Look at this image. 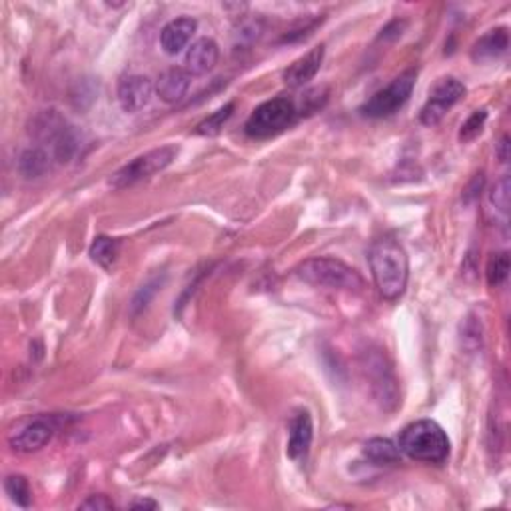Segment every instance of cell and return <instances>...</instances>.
<instances>
[{
	"label": "cell",
	"mask_w": 511,
	"mask_h": 511,
	"mask_svg": "<svg viewBox=\"0 0 511 511\" xmlns=\"http://www.w3.org/2000/svg\"><path fill=\"white\" fill-rule=\"evenodd\" d=\"M368 262L376 288L380 290L383 300L394 302L404 296L407 278H410V262L402 244L391 236L377 238L369 246Z\"/></svg>",
	"instance_id": "obj_1"
},
{
	"label": "cell",
	"mask_w": 511,
	"mask_h": 511,
	"mask_svg": "<svg viewBox=\"0 0 511 511\" xmlns=\"http://www.w3.org/2000/svg\"><path fill=\"white\" fill-rule=\"evenodd\" d=\"M407 458L426 463H444L450 458V437L434 420H420L404 428L398 442Z\"/></svg>",
	"instance_id": "obj_2"
},
{
	"label": "cell",
	"mask_w": 511,
	"mask_h": 511,
	"mask_svg": "<svg viewBox=\"0 0 511 511\" xmlns=\"http://www.w3.org/2000/svg\"><path fill=\"white\" fill-rule=\"evenodd\" d=\"M302 110L296 106V102L288 97H278L266 100L258 106L244 124L246 135L254 140H266L282 135L290 126H294L300 118Z\"/></svg>",
	"instance_id": "obj_3"
},
{
	"label": "cell",
	"mask_w": 511,
	"mask_h": 511,
	"mask_svg": "<svg viewBox=\"0 0 511 511\" xmlns=\"http://www.w3.org/2000/svg\"><path fill=\"white\" fill-rule=\"evenodd\" d=\"M361 372L372 390V396L383 412H394L399 404V386L391 361L380 348H368L361 353Z\"/></svg>",
	"instance_id": "obj_4"
},
{
	"label": "cell",
	"mask_w": 511,
	"mask_h": 511,
	"mask_svg": "<svg viewBox=\"0 0 511 511\" xmlns=\"http://www.w3.org/2000/svg\"><path fill=\"white\" fill-rule=\"evenodd\" d=\"M296 276L304 280L306 284L329 288V290H348V292H360L364 288V280L352 266L344 264L334 258H312L296 268Z\"/></svg>",
	"instance_id": "obj_5"
},
{
	"label": "cell",
	"mask_w": 511,
	"mask_h": 511,
	"mask_svg": "<svg viewBox=\"0 0 511 511\" xmlns=\"http://www.w3.org/2000/svg\"><path fill=\"white\" fill-rule=\"evenodd\" d=\"M30 132H33L38 143L50 144L52 159H57L58 162L73 160V156L78 152L81 138H78L74 126H70L54 110H46V112L38 114L33 120Z\"/></svg>",
	"instance_id": "obj_6"
},
{
	"label": "cell",
	"mask_w": 511,
	"mask_h": 511,
	"mask_svg": "<svg viewBox=\"0 0 511 511\" xmlns=\"http://www.w3.org/2000/svg\"><path fill=\"white\" fill-rule=\"evenodd\" d=\"M176 154H178L176 146L154 148V151L138 156V159H135L118 172H114L112 178L108 180V186L114 188V190H124V188H130L138 182H143V180L159 174V172L162 170H166L170 164L174 162Z\"/></svg>",
	"instance_id": "obj_7"
},
{
	"label": "cell",
	"mask_w": 511,
	"mask_h": 511,
	"mask_svg": "<svg viewBox=\"0 0 511 511\" xmlns=\"http://www.w3.org/2000/svg\"><path fill=\"white\" fill-rule=\"evenodd\" d=\"M415 78H418L415 70H406L404 74L394 78L386 89L377 90L374 97L360 108V112L368 118H388L391 114H396L398 110H402L406 106V102L410 100L415 86Z\"/></svg>",
	"instance_id": "obj_8"
},
{
	"label": "cell",
	"mask_w": 511,
	"mask_h": 511,
	"mask_svg": "<svg viewBox=\"0 0 511 511\" xmlns=\"http://www.w3.org/2000/svg\"><path fill=\"white\" fill-rule=\"evenodd\" d=\"M463 97H466V86L460 81H455V78H444V81H439L422 108V124L436 126Z\"/></svg>",
	"instance_id": "obj_9"
},
{
	"label": "cell",
	"mask_w": 511,
	"mask_h": 511,
	"mask_svg": "<svg viewBox=\"0 0 511 511\" xmlns=\"http://www.w3.org/2000/svg\"><path fill=\"white\" fill-rule=\"evenodd\" d=\"M52 418H35L27 422L19 431H14L9 439V445L19 453H33L43 450L54 437Z\"/></svg>",
	"instance_id": "obj_10"
},
{
	"label": "cell",
	"mask_w": 511,
	"mask_h": 511,
	"mask_svg": "<svg viewBox=\"0 0 511 511\" xmlns=\"http://www.w3.org/2000/svg\"><path fill=\"white\" fill-rule=\"evenodd\" d=\"M314 439V423L312 415L308 410H300L294 414V418L290 420L288 428V458L296 463H304L308 460L310 447Z\"/></svg>",
	"instance_id": "obj_11"
},
{
	"label": "cell",
	"mask_w": 511,
	"mask_h": 511,
	"mask_svg": "<svg viewBox=\"0 0 511 511\" xmlns=\"http://www.w3.org/2000/svg\"><path fill=\"white\" fill-rule=\"evenodd\" d=\"M152 82L151 78H146L143 74H130L124 76L120 82H118V102L124 112L136 114L148 106V102L152 98Z\"/></svg>",
	"instance_id": "obj_12"
},
{
	"label": "cell",
	"mask_w": 511,
	"mask_h": 511,
	"mask_svg": "<svg viewBox=\"0 0 511 511\" xmlns=\"http://www.w3.org/2000/svg\"><path fill=\"white\" fill-rule=\"evenodd\" d=\"M324 54H326L324 44H320L314 46L310 52L304 54V57L294 60L284 73L286 86H290V89H302V86L314 81V76L320 73L321 62H324Z\"/></svg>",
	"instance_id": "obj_13"
},
{
	"label": "cell",
	"mask_w": 511,
	"mask_h": 511,
	"mask_svg": "<svg viewBox=\"0 0 511 511\" xmlns=\"http://www.w3.org/2000/svg\"><path fill=\"white\" fill-rule=\"evenodd\" d=\"M196 28H198V22L190 17H180L170 20L160 33V44L164 52L172 54V57L182 52L186 49V44L190 43V38L194 36Z\"/></svg>",
	"instance_id": "obj_14"
},
{
	"label": "cell",
	"mask_w": 511,
	"mask_h": 511,
	"mask_svg": "<svg viewBox=\"0 0 511 511\" xmlns=\"http://www.w3.org/2000/svg\"><path fill=\"white\" fill-rule=\"evenodd\" d=\"M218 44L212 38H198L186 52V70L190 76L208 74L218 62Z\"/></svg>",
	"instance_id": "obj_15"
},
{
	"label": "cell",
	"mask_w": 511,
	"mask_h": 511,
	"mask_svg": "<svg viewBox=\"0 0 511 511\" xmlns=\"http://www.w3.org/2000/svg\"><path fill=\"white\" fill-rule=\"evenodd\" d=\"M509 49V33L506 27L499 28H492L479 38V41L474 44L471 49V58L476 62H487V60H495L499 58L501 54H506Z\"/></svg>",
	"instance_id": "obj_16"
},
{
	"label": "cell",
	"mask_w": 511,
	"mask_h": 511,
	"mask_svg": "<svg viewBox=\"0 0 511 511\" xmlns=\"http://www.w3.org/2000/svg\"><path fill=\"white\" fill-rule=\"evenodd\" d=\"M190 89V74L184 68H168L166 73H162L159 82H156V92L159 97L168 102V105H174V102L182 100L184 94Z\"/></svg>",
	"instance_id": "obj_17"
},
{
	"label": "cell",
	"mask_w": 511,
	"mask_h": 511,
	"mask_svg": "<svg viewBox=\"0 0 511 511\" xmlns=\"http://www.w3.org/2000/svg\"><path fill=\"white\" fill-rule=\"evenodd\" d=\"M364 455L376 463V466H390V463H398L402 460V452L399 447L390 442L386 437H374L364 445Z\"/></svg>",
	"instance_id": "obj_18"
},
{
	"label": "cell",
	"mask_w": 511,
	"mask_h": 511,
	"mask_svg": "<svg viewBox=\"0 0 511 511\" xmlns=\"http://www.w3.org/2000/svg\"><path fill=\"white\" fill-rule=\"evenodd\" d=\"M50 160L52 156L43 151V148H28V151H25L20 156L19 170L20 174L27 178H41L50 170Z\"/></svg>",
	"instance_id": "obj_19"
},
{
	"label": "cell",
	"mask_w": 511,
	"mask_h": 511,
	"mask_svg": "<svg viewBox=\"0 0 511 511\" xmlns=\"http://www.w3.org/2000/svg\"><path fill=\"white\" fill-rule=\"evenodd\" d=\"M120 256V240L110 238V236H97L90 246V258L100 268L110 270Z\"/></svg>",
	"instance_id": "obj_20"
},
{
	"label": "cell",
	"mask_w": 511,
	"mask_h": 511,
	"mask_svg": "<svg viewBox=\"0 0 511 511\" xmlns=\"http://www.w3.org/2000/svg\"><path fill=\"white\" fill-rule=\"evenodd\" d=\"M4 492L9 495L11 501L17 503L20 507H28L33 503V490L25 476L12 474L4 479Z\"/></svg>",
	"instance_id": "obj_21"
},
{
	"label": "cell",
	"mask_w": 511,
	"mask_h": 511,
	"mask_svg": "<svg viewBox=\"0 0 511 511\" xmlns=\"http://www.w3.org/2000/svg\"><path fill=\"white\" fill-rule=\"evenodd\" d=\"M234 108H236L234 102H228L226 106L218 108L214 114H210L208 118H204V120L198 126H196V135H200V136H216V135H220V130L224 128V124L230 120Z\"/></svg>",
	"instance_id": "obj_22"
},
{
	"label": "cell",
	"mask_w": 511,
	"mask_h": 511,
	"mask_svg": "<svg viewBox=\"0 0 511 511\" xmlns=\"http://www.w3.org/2000/svg\"><path fill=\"white\" fill-rule=\"evenodd\" d=\"M487 284L492 288H499L501 284H506V280L509 276V254L507 252H499V254H493V258L487 264Z\"/></svg>",
	"instance_id": "obj_23"
},
{
	"label": "cell",
	"mask_w": 511,
	"mask_h": 511,
	"mask_svg": "<svg viewBox=\"0 0 511 511\" xmlns=\"http://www.w3.org/2000/svg\"><path fill=\"white\" fill-rule=\"evenodd\" d=\"M482 324L474 318L469 316L466 318V321L461 324V344L466 350L476 352L477 348H482V342H484V336H482Z\"/></svg>",
	"instance_id": "obj_24"
},
{
	"label": "cell",
	"mask_w": 511,
	"mask_h": 511,
	"mask_svg": "<svg viewBox=\"0 0 511 511\" xmlns=\"http://www.w3.org/2000/svg\"><path fill=\"white\" fill-rule=\"evenodd\" d=\"M487 120V112L485 110H476L474 114H471L466 122L461 124V130H460V143L468 144L471 140H476L479 135H482L484 126Z\"/></svg>",
	"instance_id": "obj_25"
},
{
	"label": "cell",
	"mask_w": 511,
	"mask_h": 511,
	"mask_svg": "<svg viewBox=\"0 0 511 511\" xmlns=\"http://www.w3.org/2000/svg\"><path fill=\"white\" fill-rule=\"evenodd\" d=\"M509 192H511V180L506 174L503 178H499L498 182H495L493 190L490 194L492 206L498 212H501V214H507L509 212Z\"/></svg>",
	"instance_id": "obj_26"
},
{
	"label": "cell",
	"mask_w": 511,
	"mask_h": 511,
	"mask_svg": "<svg viewBox=\"0 0 511 511\" xmlns=\"http://www.w3.org/2000/svg\"><path fill=\"white\" fill-rule=\"evenodd\" d=\"M160 286H162V282L159 278L151 280L146 286H143V290H140V292L135 296V300H132V312L136 314L140 310H144L146 306H148V302L152 300V296L159 292Z\"/></svg>",
	"instance_id": "obj_27"
},
{
	"label": "cell",
	"mask_w": 511,
	"mask_h": 511,
	"mask_svg": "<svg viewBox=\"0 0 511 511\" xmlns=\"http://www.w3.org/2000/svg\"><path fill=\"white\" fill-rule=\"evenodd\" d=\"M81 509H98V511H108V509H114V503L110 501L106 495H90L89 499H84L81 506Z\"/></svg>",
	"instance_id": "obj_28"
},
{
	"label": "cell",
	"mask_w": 511,
	"mask_h": 511,
	"mask_svg": "<svg viewBox=\"0 0 511 511\" xmlns=\"http://www.w3.org/2000/svg\"><path fill=\"white\" fill-rule=\"evenodd\" d=\"M495 154H498V159L499 162H509V136L506 135L501 138V143L498 144V151H495Z\"/></svg>",
	"instance_id": "obj_29"
},
{
	"label": "cell",
	"mask_w": 511,
	"mask_h": 511,
	"mask_svg": "<svg viewBox=\"0 0 511 511\" xmlns=\"http://www.w3.org/2000/svg\"><path fill=\"white\" fill-rule=\"evenodd\" d=\"M160 506L154 499H135L128 506V509H159Z\"/></svg>",
	"instance_id": "obj_30"
}]
</instances>
